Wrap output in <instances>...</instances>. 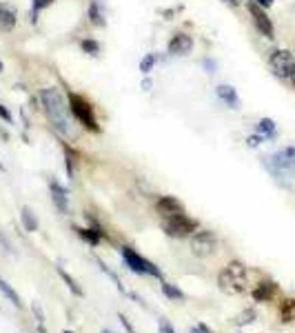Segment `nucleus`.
I'll return each mask as SVG.
<instances>
[{
  "label": "nucleus",
  "instance_id": "aec40b11",
  "mask_svg": "<svg viewBox=\"0 0 295 333\" xmlns=\"http://www.w3.org/2000/svg\"><path fill=\"white\" fill-rule=\"evenodd\" d=\"M78 233H80L82 240H87L89 244H98L102 240V231L100 229H76Z\"/></svg>",
  "mask_w": 295,
  "mask_h": 333
},
{
  "label": "nucleus",
  "instance_id": "a19ab883",
  "mask_svg": "<svg viewBox=\"0 0 295 333\" xmlns=\"http://www.w3.org/2000/svg\"><path fill=\"white\" fill-rule=\"evenodd\" d=\"M0 169H5V167H3V162H0Z\"/></svg>",
  "mask_w": 295,
  "mask_h": 333
},
{
  "label": "nucleus",
  "instance_id": "4c0bfd02",
  "mask_svg": "<svg viewBox=\"0 0 295 333\" xmlns=\"http://www.w3.org/2000/svg\"><path fill=\"white\" fill-rule=\"evenodd\" d=\"M226 5H231V7H237V5H240V0H224Z\"/></svg>",
  "mask_w": 295,
  "mask_h": 333
},
{
  "label": "nucleus",
  "instance_id": "0eeeda50",
  "mask_svg": "<svg viewBox=\"0 0 295 333\" xmlns=\"http://www.w3.org/2000/svg\"><path fill=\"white\" fill-rule=\"evenodd\" d=\"M246 9H248V14H251L253 23H255L257 32H260L264 38H275V29H273L271 18L266 16V12H264L260 5H257L255 0H246Z\"/></svg>",
  "mask_w": 295,
  "mask_h": 333
},
{
  "label": "nucleus",
  "instance_id": "5701e85b",
  "mask_svg": "<svg viewBox=\"0 0 295 333\" xmlns=\"http://www.w3.org/2000/svg\"><path fill=\"white\" fill-rule=\"evenodd\" d=\"M279 315H282L284 322L293 320L295 317V300H284L282 306H279Z\"/></svg>",
  "mask_w": 295,
  "mask_h": 333
},
{
  "label": "nucleus",
  "instance_id": "9b49d317",
  "mask_svg": "<svg viewBox=\"0 0 295 333\" xmlns=\"http://www.w3.org/2000/svg\"><path fill=\"white\" fill-rule=\"evenodd\" d=\"M215 94H217V98H220L226 107H229V109H240V96H237L235 87H231V85H217L215 87Z\"/></svg>",
  "mask_w": 295,
  "mask_h": 333
},
{
  "label": "nucleus",
  "instance_id": "f3484780",
  "mask_svg": "<svg viewBox=\"0 0 295 333\" xmlns=\"http://www.w3.org/2000/svg\"><path fill=\"white\" fill-rule=\"evenodd\" d=\"M273 293H275V284L273 282H262L257 284V289L253 291V298H255L257 302H266L273 298Z\"/></svg>",
  "mask_w": 295,
  "mask_h": 333
},
{
  "label": "nucleus",
  "instance_id": "393cba45",
  "mask_svg": "<svg viewBox=\"0 0 295 333\" xmlns=\"http://www.w3.org/2000/svg\"><path fill=\"white\" fill-rule=\"evenodd\" d=\"M58 273H60V278H62V280H65V284H67V286H69V289H71V291H74V293H76V295H82V289H80V286H78V282H76V280H74V278H71V275H69V273H67V271H65V269H62V266H58Z\"/></svg>",
  "mask_w": 295,
  "mask_h": 333
},
{
  "label": "nucleus",
  "instance_id": "e433bc0d",
  "mask_svg": "<svg viewBox=\"0 0 295 333\" xmlns=\"http://www.w3.org/2000/svg\"><path fill=\"white\" fill-rule=\"evenodd\" d=\"M142 87H144V91H149V89H151V80H144V83H142Z\"/></svg>",
  "mask_w": 295,
  "mask_h": 333
},
{
  "label": "nucleus",
  "instance_id": "4be33fe9",
  "mask_svg": "<svg viewBox=\"0 0 295 333\" xmlns=\"http://www.w3.org/2000/svg\"><path fill=\"white\" fill-rule=\"evenodd\" d=\"M155 63H158V56H155V54H147L142 60H140V74H144V76L151 74Z\"/></svg>",
  "mask_w": 295,
  "mask_h": 333
},
{
  "label": "nucleus",
  "instance_id": "ddd939ff",
  "mask_svg": "<svg viewBox=\"0 0 295 333\" xmlns=\"http://www.w3.org/2000/svg\"><path fill=\"white\" fill-rule=\"evenodd\" d=\"M18 23V14L9 3H0V29L3 32H12Z\"/></svg>",
  "mask_w": 295,
  "mask_h": 333
},
{
  "label": "nucleus",
  "instance_id": "dca6fc26",
  "mask_svg": "<svg viewBox=\"0 0 295 333\" xmlns=\"http://www.w3.org/2000/svg\"><path fill=\"white\" fill-rule=\"evenodd\" d=\"M20 220H23L25 231H29V233L38 231V218H36V213L31 211V207H23V209H20Z\"/></svg>",
  "mask_w": 295,
  "mask_h": 333
},
{
  "label": "nucleus",
  "instance_id": "2eb2a0df",
  "mask_svg": "<svg viewBox=\"0 0 295 333\" xmlns=\"http://www.w3.org/2000/svg\"><path fill=\"white\" fill-rule=\"evenodd\" d=\"M89 18L96 27H105L107 25V16H105V5L100 0H91L89 5Z\"/></svg>",
  "mask_w": 295,
  "mask_h": 333
},
{
  "label": "nucleus",
  "instance_id": "79ce46f5",
  "mask_svg": "<svg viewBox=\"0 0 295 333\" xmlns=\"http://www.w3.org/2000/svg\"><path fill=\"white\" fill-rule=\"evenodd\" d=\"M65 333H74V331H65Z\"/></svg>",
  "mask_w": 295,
  "mask_h": 333
},
{
  "label": "nucleus",
  "instance_id": "7c9ffc66",
  "mask_svg": "<svg viewBox=\"0 0 295 333\" xmlns=\"http://www.w3.org/2000/svg\"><path fill=\"white\" fill-rule=\"evenodd\" d=\"M191 333H213V331L206 324H195V326H191Z\"/></svg>",
  "mask_w": 295,
  "mask_h": 333
},
{
  "label": "nucleus",
  "instance_id": "473e14b6",
  "mask_svg": "<svg viewBox=\"0 0 295 333\" xmlns=\"http://www.w3.org/2000/svg\"><path fill=\"white\" fill-rule=\"evenodd\" d=\"M0 118H3V120H5V122H14V118H12V114H9V111H7V109H5V107H3V105H0Z\"/></svg>",
  "mask_w": 295,
  "mask_h": 333
},
{
  "label": "nucleus",
  "instance_id": "f257e3e1",
  "mask_svg": "<svg viewBox=\"0 0 295 333\" xmlns=\"http://www.w3.org/2000/svg\"><path fill=\"white\" fill-rule=\"evenodd\" d=\"M40 102H43V109L47 118H49L51 127L60 133L62 138H74V120H71V107L69 100L65 98L60 89L49 87V89L40 91Z\"/></svg>",
  "mask_w": 295,
  "mask_h": 333
},
{
  "label": "nucleus",
  "instance_id": "c85d7f7f",
  "mask_svg": "<svg viewBox=\"0 0 295 333\" xmlns=\"http://www.w3.org/2000/svg\"><path fill=\"white\" fill-rule=\"evenodd\" d=\"M31 309H34V313L38 315V324H40V329H45V313H43V309H40V304H34Z\"/></svg>",
  "mask_w": 295,
  "mask_h": 333
},
{
  "label": "nucleus",
  "instance_id": "f704fd0d",
  "mask_svg": "<svg viewBox=\"0 0 295 333\" xmlns=\"http://www.w3.org/2000/svg\"><path fill=\"white\" fill-rule=\"evenodd\" d=\"M286 80H288V83H291V85L295 87V65L291 67V71H288V78H286Z\"/></svg>",
  "mask_w": 295,
  "mask_h": 333
},
{
  "label": "nucleus",
  "instance_id": "c9c22d12",
  "mask_svg": "<svg viewBox=\"0 0 295 333\" xmlns=\"http://www.w3.org/2000/svg\"><path fill=\"white\" fill-rule=\"evenodd\" d=\"M204 65H206V69H209V74H215V63H211V60H204Z\"/></svg>",
  "mask_w": 295,
  "mask_h": 333
},
{
  "label": "nucleus",
  "instance_id": "58836bf2",
  "mask_svg": "<svg viewBox=\"0 0 295 333\" xmlns=\"http://www.w3.org/2000/svg\"><path fill=\"white\" fill-rule=\"evenodd\" d=\"M3 69H5V65H3V60H0V74H3Z\"/></svg>",
  "mask_w": 295,
  "mask_h": 333
},
{
  "label": "nucleus",
  "instance_id": "6e6552de",
  "mask_svg": "<svg viewBox=\"0 0 295 333\" xmlns=\"http://www.w3.org/2000/svg\"><path fill=\"white\" fill-rule=\"evenodd\" d=\"M268 65H271L273 74H275L277 78L286 80L288 71H291V67L295 65V58L288 49H275L271 56H268Z\"/></svg>",
  "mask_w": 295,
  "mask_h": 333
},
{
  "label": "nucleus",
  "instance_id": "bb28decb",
  "mask_svg": "<svg viewBox=\"0 0 295 333\" xmlns=\"http://www.w3.org/2000/svg\"><path fill=\"white\" fill-rule=\"evenodd\" d=\"M253 320H255V311H253V309H246L244 313L237 315L235 324H248V322H253Z\"/></svg>",
  "mask_w": 295,
  "mask_h": 333
},
{
  "label": "nucleus",
  "instance_id": "a878e982",
  "mask_svg": "<svg viewBox=\"0 0 295 333\" xmlns=\"http://www.w3.org/2000/svg\"><path fill=\"white\" fill-rule=\"evenodd\" d=\"M80 47H82V51H85V54H89V56H98V54H100V45H98L96 40H91V38L82 40Z\"/></svg>",
  "mask_w": 295,
  "mask_h": 333
},
{
  "label": "nucleus",
  "instance_id": "4468645a",
  "mask_svg": "<svg viewBox=\"0 0 295 333\" xmlns=\"http://www.w3.org/2000/svg\"><path fill=\"white\" fill-rule=\"evenodd\" d=\"M158 211L162 213L164 218H167V216H173V213L182 211V204H180L173 196H162V198L158 200Z\"/></svg>",
  "mask_w": 295,
  "mask_h": 333
},
{
  "label": "nucleus",
  "instance_id": "2f4dec72",
  "mask_svg": "<svg viewBox=\"0 0 295 333\" xmlns=\"http://www.w3.org/2000/svg\"><path fill=\"white\" fill-rule=\"evenodd\" d=\"M118 317H120V322H122V326H124V329H127V333H136V329H133V326H131V322H129V320H127V317H124L122 313L118 315Z\"/></svg>",
  "mask_w": 295,
  "mask_h": 333
},
{
  "label": "nucleus",
  "instance_id": "7ed1b4c3",
  "mask_svg": "<svg viewBox=\"0 0 295 333\" xmlns=\"http://www.w3.org/2000/svg\"><path fill=\"white\" fill-rule=\"evenodd\" d=\"M217 286L224 293L237 295L246 291V266L242 262H229L217 275Z\"/></svg>",
  "mask_w": 295,
  "mask_h": 333
},
{
  "label": "nucleus",
  "instance_id": "f8f14e48",
  "mask_svg": "<svg viewBox=\"0 0 295 333\" xmlns=\"http://www.w3.org/2000/svg\"><path fill=\"white\" fill-rule=\"evenodd\" d=\"M49 189H51V198H54L58 211L60 213H67V211H69V196H67V191L62 189V184L51 178V180H49Z\"/></svg>",
  "mask_w": 295,
  "mask_h": 333
},
{
  "label": "nucleus",
  "instance_id": "39448f33",
  "mask_svg": "<svg viewBox=\"0 0 295 333\" xmlns=\"http://www.w3.org/2000/svg\"><path fill=\"white\" fill-rule=\"evenodd\" d=\"M162 229H164V233H167V235H173V238H184V235H191L195 229H198V222L180 211V213H173V216L164 218L162 220Z\"/></svg>",
  "mask_w": 295,
  "mask_h": 333
},
{
  "label": "nucleus",
  "instance_id": "9d476101",
  "mask_svg": "<svg viewBox=\"0 0 295 333\" xmlns=\"http://www.w3.org/2000/svg\"><path fill=\"white\" fill-rule=\"evenodd\" d=\"M193 49V38L189 34H175L169 40V54L171 56H186Z\"/></svg>",
  "mask_w": 295,
  "mask_h": 333
},
{
  "label": "nucleus",
  "instance_id": "cd10ccee",
  "mask_svg": "<svg viewBox=\"0 0 295 333\" xmlns=\"http://www.w3.org/2000/svg\"><path fill=\"white\" fill-rule=\"evenodd\" d=\"M264 140H266V138H264L262 133H255V136H248V138H246V145H248V147H260Z\"/></svg>",
  "mask_w": 295,
  "mask_h": 333
},
{
  "label": "nucleus",
  "instance_id": "1a4fd4ad",
  "mask_svg": "<svg viewBox=\"0 0 295 333\" xmlns=\"http://www.w3.org/2000/svg\"><path fill=\"white\" fill-rule=\"evenodd\" d=\"M215 247H217V240L211 231H198L191 238V251H193V255H198V258H209V255H213Z\"/></svg>",
  "mask_w": 295,
  "mask_h": 333
},
{
  "label": "nucleus",
  "instance_id": "20e7f679",
  "mask_svg": "<svg viewBox=\"0 0 295 333\" xmlns=\"http://www.w3.org/2000/svg\"><path fill=\"white\" fill-rule=\"evenodd\" d=\"M69 107H71V114H74V118L80 122L82 127H87V129H91V131H100L98 120H96V111H93V107L82 98V96L69 94Z\"/></svg>",
  "mask_w": 295,
  "mask_h": 333
},
{
  "label": "nucleus",
  "instance_id": "ea45409f",
  "mask_svg": "<svg viewBox=\"0 0 295 333\" xmlns=\"http://www.w3.org/2000/svg\"><path fill=\"white\" fill-rule=\"evenodd\" d=\"M102 333H111V331H109V329H105V331H102Z\"/></svg>",
  "mask_w": 295,
  "mask_h": 333
},
{
  "label": "nucleus",
  "instance_id": "6ab92c4d",
  "mask_svg": "<svg viewBox=\"0 0 295 333\" xmlns=\"http://www.w3.org/2000/svg\"><path fill=\"white\" fill-rule=\"evenodd\" d=\"M255 129H257V133H262V136L266 138V140H268V138H275V133H277L275 122H273L271 118H262V120L257 122Z\"/></svg>",
  "mask_w": 295,
  "mask_h": 333
},
{
  "label": "nucleus",
  "instance_id": "72a5a7b5",
  "mask_svg": "<svg viewBox=\"0 0 295 333\" xmlns=\"http://www.w3.org/2000/svg\"><path fill=\"white\" fill-rule=\"evenodd\" d=\"M255 3L260 5L262 9H268V7H271V5H273V3H275V0H255Z\"/></svg>",
  "mask_w": 295,
  "mask_h": 333
},
{
  "label": "nucleus",
  "instance_id": "f03ea898",
  "mask_svg": "<svg viewBox=\"0 0 295 333\" xmlns=\"http://www.w3.org/2000/svg\"><path fill=\"white\" fill-rule=\"evenodd\" d=\"M266 167V171L273 176L279 187L288 189L291 187V180L295 176V145H288V147H282L279 151H275L273 156L264 158L262 162Z\"/></svg>",
  "mask_w": 295,
  "mask_h": 333
},
{
  "label": "nucleus",
  "instance_id": "423d86ee",
  "mask_svg": "<svg viewBox=\"0 0 295 333\" xmlns=\"http://www.w3.org/2000/svg\"><path fill=\"white\" fill-rule=\"evenodd\" d=\"M120 255H122V260L127 262V266L133 271V273H142V275H153V278H160L162 280V271L158 269L153 262H149L147 258H142L140 253H136L133 249H129V247H122L120 249Z\"/></svg>",
  "mask_w": 295,
  "mask_h": 333
},
{
  "label": "nucleus",
  "instance_id": "c756f323",
  "mask_svg": "<svg viewBox=\"0 0 295 333\" xmlns=\"http://www.w3.org/2000/svg\"><path fill=\"white\" fill-rule=\"evenodd\" d=\"M158 324H160V333H175V331H173V326H171V322H169V320H160Z\"/></svg>",
  "mask_w": 295,
  "mask_h": 333
},
{
  "label": "nucleus",
  "instance_id": "a211bd4d",
  "mask_svg": "<svg viewBox=\"0 0 295 333\" xmlns=\"http://www.w3.org/2000/svg\"><path fill=\"white\" fill-rule=\"evenodd\" d=\"M0 291H3V293L7 295L9 302H12V304L16 306V309H23V302H20V295L16 293V291H14V286L9 284L5 278H0Z\"/></svg>",
  "mask_w": 295,
  "mask_h": 333
},
{
  "label": "nucleus",
  "instance_id": "b1692460",
  "mask_svg": "<svg viewBox=\"0 0 295 333\" xmlns=\"http://www.w3.org/2000/svg\"><path fill=\"white\" fill-rule=\"evenodd\" d=\"M162 293L167 295L169 300H184V293L178 289L175 284H169V282H162Z\"/></svg>",
  "mask_w": 295,
  "mask_h": 333
},
{
  "label": "nucleus",
  "instance_id": "412c9836",
  "mask_svg": "<svg viewBox=\"0 0 295 333\" xmlns=\"http://www.w3.org/2000/svg\"><path fill=\"white\" fill-rule=\"evenodd\" d=\"M56 0H31V23H36L38 20V12H43V9L51 7Z\"/></svg>",
  "mask_w": 295,
  "mask_h": 333
}]
</instances>
